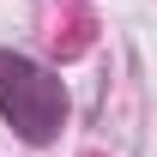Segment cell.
I'll use <instances>...</instances> for the list:
<instances>
[{
	"label": "cell",
	"mask_w": 157,
	"mask_h": 157,
	"mask_svg": "<svg viewBox=\"0 0 157 157\" xmlns=\"http://www.w3.org/2000/svg\"><path fill=\"white\" fill-rule=\"evenodd\" d=\"M0 115L12 121L30 145H42V139H55L60 115H67V91H60L55 73H42L36 60L0 48Z\"/></svg>",
	"instance_id": "6da1fadb"
}]
</instances>
